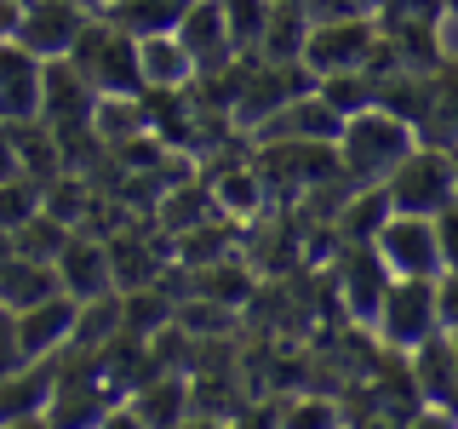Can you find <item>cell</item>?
<instances>
[{
    "mask_svg": "<svg viewBox=\"0 0 458 429\" xmlns=\"http://www.w3.org/2000/svg\"><path fill=\"white\" fill-rule=\"evenodd\" d=\"M126 412H132L138 424H178L183 412H190V383H183L178 372H149V378L126 395Z\"/></svg>",
    "mask_w": 458,
    "mask_h": 429,
    "instance_id": "18",
    "label": "cell"
},
{
    "mask_svg": "<svg viewBox=\"0 0 458 429\" xmlns=\"http://www.w3.org/2000/svg\"><path fill=\"white\" fill-rule=\"evenodd\" d=\"M40 206L52 212V218H64L69 229H75L86 212H92V195L81 189V178H57V183H47V195H40Z\"/></svg>",
    "mask_w": 458,
    "mask_h": 429,
    "instance_id": "31",
    "label": "cell"
},
{
    "mask_svg": "<svg viewBox=\"0 0 458 429\" xmlns=\"http://www.w3.org/2000/svg\"><path fill=\"white\" fill-rule=\"evenodd\" d=\"M69 63L92 80L98 97H143V75H138V35H126L109 12H86Z\"/></svg>",
    "mask_w": 458,
    "mask_h": 429,
    "instance_id": "1",
    "label": "cell"
},
{
    "mask_svg": "<svg viewBox=\"0 0 458 429\" xmlns=\"http://www.w3.org/2000/svg\"><path fill=\"white\" fill-rule=\"evenodd\" d=\"M0 121H40V57L0 40Z\"/></svg>",
    "mask_w": 458,
    "mask_h": 429,
    "instance_id": "15",
    "label": "cell"
},
{
    "mask_svg": "<svg viewBox=\"0 0 458 429\" xmlns=\"http://www.w3.org/2000/svg\"><path fill=\"white\" fill-rule=\"evenodd\" d=\"M378 257L390 264V275H441V247H436V218H419V212H390L384 229L372 235Z\"/></svg>",
    "mask_w": 458,
    "mask_h": 429,
    "instance_id": "6",
    "label": "cell"
},
{
    "mask_svg": "<svg viewBox=\"0 0 458 429\" xmlns=\"http://www.w3.org/2000/svg\"><path fill=\"white\" fill-rule=\"evenodd\" d=\"M407 372H412V390L419 400L441 407L447 418H458V355L447 332H429L419 349H407Z\"/></svg>",
    "mask_w": 458,
    "mask_h": 429,
    "instance_id": "11",
    "label": "cell"
},
{
    "mask_svg": "<svg viewBox=\"0 0 458 429\" xmlns=\"http://www.w3.org/2000/svg\"><path fill=\"white\" fill-rule=\"evenodd\" d=\"M390 195H384V183H367V189H355L350 200H344V206H338V240H344V247H350V240H372V235H378V229H384V218H390Z\"/></svg>",
    "mask_w": 458,
    "mask_h": 429,
    "instance_id": "23",
    "label": "cell"
},
{
    "mask_svg": "<svg viewBox=\"0 0 458 429\" xmlns=\"http://www.w3.org/2000/svg\"><path fill=\"white\" fill-rule=\"evenodd\" d=\"M390 264L378 257L372 240H350L344 247V264H338V292H344V309H350V321H372L384 304V292H390Z\"/></svg>",
    "mask_w": 458,
    "mask_h": 429,
    "instance_id": "9",
    "label": "cell"
},
{
    "mask_svg": "<svg viewBox=\"0 0 458 429\" xmlns=\"http://www.w3.org/2000/svg\"><path fill=\"white\" fill-rule=\"evenodd\" d=\"M81 23H86V12L69 6V0H29L23 23H18V46H29L40 63H47V57H69Z\"/></svg>",
    "mask_w": 458,
    "mask_h": 429,
    "instance_id": "12",
    "label": "cell"
},
{
    "mask_svg": "<svg viewBox=\"0 0 458 429\" xmlns=\"http://www.w3.org/2000/svg\"><path fill=\"white\" fill-rule=\"evenodd\" d=\"M286 418H293V424H327V418H333V407H327V400H321V407H315V400H304V407H293Z\"/></svg>",
    "mask_w": 458,
    "mask_h": 429,
    "instance_id": "37",
    "label": "cell"
},
{
    "mask_svg": "<svg viewBox=\"0 0 458 429\" xmlns=\"http://www.w3.org/2000/svg\"><path fill=\"white\" fill-rule=\"evenodd\" d=\"M114 332H121V292L81 298V315H75V332H69V349H104Z\"/></svg>",
    "mask_w": 458,
    "mask_h": 429,
    "instance_id": "26",
    "label": "cell"
},
{
    "mask_svg": "<svg viewBox=\"0 0 458 429\" xmlns=\"http://www.w3.org/2000/svg\"><path fill=\"white\" fill-rule=\"evenodd\" d=\"M436 315H441V326H458V269H441L436 275Z\"/></svg>",
    "mask_w": 458,
    "mask_h": 429,
    "instance_id": "35",
    "label": "cell"
},
{
    "mask_svg": "<svg viewBox=\"0 0 458 429\" xmlns=\"http://www.w3.org/2000/svg\"><path fill=\"white\" fill-rule=\"evenodd\" d=\"M172 309H178V304H166L155 286H132V292H121V326H126V332H138V338L161 332V326L172 321Z\"/></svg>",
    "mask_w": 458,
    "mask_h": 429,
    "instance_id": "29",
    "label": "cell"
},
{
    "mask_svg": "<svg viewBox=\"0 0 458 429\" xmlns=\"http://www.w3.org/2000/svg\"><path fill=\"white\" fill-rule=\"evenodd\" d=\"M315 92H321L327 104L344 114V121L378 104V80H372L367 69H338V75H321V80H315Z\"/></svg>",
    "mask_w": 458,
    "mask_h": 429,
    "instance_id": "27",
    "label": "cell"
},
{
    "mask_svg": "<svg viewBox=\"0 0 458 429\" xmlns=\"http://www.w3.org/2000/svg\"><path fill=\"white\" fill-rule=\"evenodd\" d=\"M69 6H81V12H104L109 0H69Z\"/></svg>",
    "mask_w": 458,
    "mask_h": 429,
    "instance_id": "38",
    "label": "cell"
},
{
    "mask_svg": "<svg viewBox=\"0 0 458 429\" xmlns=\"http://www.w3.org/2000/svg\"><path fill=\"white\" fill-rule=\"evenodd\" d=\"M212 212H235V218H258L264 212V172L252 161H229L212 183Z\"/></svg>",
    "mask_w": 458,
    "mask_h": 429,
    "instance_id": "21",
    "label": "cell"
},
{
    "mask_svg": "<svg viewBox=\"0 0 458 429\" xmlns=\"http://www.w3.org/2000/svg\"><path fill=\"white\" fill-rule=\"evenodd\" d=\"M310 23H333V18H361V12H372V0H304Z\"/></svg>",
    "mask_w": 458,
    "mask_h": 429,
    "instance_id": "34",
    "label": "cell"
},
{
    "mask_svg": "<svg viewBox=\"0 0 458 429\" xmlns=\"http://www.w3.org/2000/svg\"><path fill=\"white\" fill-rule=\"evenodd\" d=\"M75 315H81V298H69V292H52V298H40V304L18 309V343H23L29 361L64 349L69 332H75Z\"/></svg>",
    "mask_w": 458,
    "mask_h": 429,
    "instance_id": "14",
    "label": "cell"
},
{
    "mask_svg": "<svg viewBox=\"0 0 458 429\" xmlns=\"http://www.w3.org/2000/svg\"><path fill=\"white\" fill-rule=\"evenodd\" d=\"M412 143H419V132H412L401 114L390 109H361V114H350L344 121V132H338V161H344V178L350 183H384L390 172L412 155Z\"/></svg>",
    "mask_w": 458,
    "mask_h": 429,
    "instance_id": "2",
    "label": "cell"
},
{
    "mask_svg": "<svg viewBox=\"0 0 458 429\" xmlns=\"http://www.w3.org/2000/svg\"><path fill=\"white\" fill-rule=\"evenodd\" d=\"M372 332L390 355L419 349L429 332H441V315H436V281L424 275H395L390 292H384L378 315H372Z\"/></svg>",
    "mask_w": 458,
    "mask_h": 429,
    "instance_id": "4",
    "label": "cell"
},
{
    "mask_svg": "<svg viewBox=\"0 0 458 429\" xmlns=\"http://www.w3.org/2000/svg\"><path fill=\"white\" fill-rule=\"evenodd\" d=\"M109 18L126 29V35H172V29L183 23V12H190V0H109Z\"/></svg>",
    "mask_w": 458,
    "mask_h": 429,
    "instance_id": "22",
    "label": "cell"
},
{
    "mask_svg": "<svg viewBox=\"0 0 458 429\" xmlns=\"http://www.w3.org/2000/svg\"><path fill=\"white\" fill-rule=\"evenodd\" d=\"M52 292H64L52 257H29V252L0 257V304L6 309H29V304H40V298H52Z\"/></svg>",
    "mask_w": 458,
    "mask_h": 429,
    "instance_id": "17",
    "label": "cell"
},
{
    "mask_svg": "<svg viewBox=\"0 0 458 429\" xmlns=\"http://www.w3.org/2000/svg\"><path fill=\"white\" fill-rule=\"evenodd\" d=\"M75 235L64 218H52L47 206L35 212V218H23L18 229H12V252H29V257H57V247Z\"/></svg>",
    "mask_w": 458,
    "mask_h": 429,
    "instance_id": "30",
    "label": "cell"
},
{
    "mask_svg": "<svg viewBox=\"0 0 458 429\" xmlns=\"http://www.w3.org/2000/svg\"><path fill=\"white\" fill-rule=\"evenodd\" d=\"M224 6V29H229V46L258 57V40H264L269 29V12H276V0H218Z\"/></svg>",
    "mask_w": 458,
    "mask_h": 429,
    "instance_id": "28",
    "label": "cell"
},
{
    "mask_svg": "<svg viewBox=\"0 0 458 429\" xmlns=\"http://www.w3.org/2000/svg\"><path fill=\"white\" fill-rule=\"evenodd\" d=\"M138 75H143V86H190L195 57L183 52L178 35H143L138 40Z\"/></svg>",
    "mask_w": 458,
    "mask_h": 429,
    "instance_id": "19",
    "label": "cell"
},
{
    "mask_svg": "<svg viewBox=\"0 0 458 429\" xmlns=\"http://www.w3.org/2000/svg\"><path fill=\"white\" fill-rule=\"evenodd\" d=\"M109 275H114V292H132V286H155L161 281V257L149 247H138V235H109Z\"/></svg>",
    "mask_w": 458,
    "mask_h": 429,
    "instance_id": "25",
    "label": "cell"
},
{
    "mask_svg": "<svg viewBox=\"0 0 458 429\" xmlns=\"http://www.w3.org/2000/svg\"><path fill=\"white\" fill-rule=\"evenodd\" d=\"M23 6H29V0H0V40H18V23H23Z\"/></svg>",
    "mask_w": 458,
    "mask_h": 429,
    "instance_id": "36",
    "label": "cell"
},
{
    "mask_svg": "<svg viewBox=\"0 0 458 429\" xmlns=\"http://www.w3.org/2000/svg\"><path fill=\"white\" fill-rule=\"evenodd\" d=\"M384 195H390V206H395V212H419V218H436L447 200H458L453 155L441 149V143H412V155L390 172V178H384Z\"/></svg>",
    "mask_w": 458,
    "mask_h": 429,
    "instance_id": "3",
    "label": "cell"
},
{
    "mask_svg": "<svg viewBox=\"0 0 458 429\" xmlns=\"http://www.w3.org/2000/svg\"><path fill=\"white\" fill-rule=\"evenodd\" d=\"M23 361H29V355H23V343H18V309L0 304V378H6V372H18Z\"/></svg>",
    "mask_w": 458,
    "mask_h": 429,
    "instance_id": "32",
    "label": "cell"
},
{
    "mask_svg": "<svg viewBox=\"0 0 458 429\" xmlns=\"http://www.w3.org/2000/svg\"><path fill=\"white\" fill-rule=\"evenodd\" d=\"M372 40H378V18L361 12V18H333V23H310V40H304V63L321 75H338V69H361Z\"/></svg>",
    "mask_w": 458,
    "mask_h": 429,
    "instance_id": "7",
    "label": "cell"
},
{
    "mask_svg": "<svg viewBox=\"0 0 458 429\" xmlns=\"http://www.w3.org/2000/svg\"><path fill=\"white\" fill-rule=\"evenodd\" d=\"M92 132H98V143H109V149H121V143L143 138V132H149L143 97H98V109H92Z\"/></svg>",
    "mask_w": 458,
    "mask_h": 429,
    "instance_id": "24",
    "label": "cell"
},
{
    "mask_svg": "<svg viewBox=\"0 0 458 429\" xmlns=\"http://www.w3.org/2000/svg\"><path fill=\"white\" fill-rule=\"evenodd\" d=\"M436 247H441V269H458V200L436 212Z\"/></svg>",
    "mask_w": 458,
    "mask_h": 429,
    "instance_id": "33",
    "label": "cell"
},
{
    "mask_svg": "<svg viewBox=\"0 0 458 429\" xmlns=\"http://www.w3.org/2000/svg\"><path fill=\"white\" fill-rule=\"evenodd\" d=\"M57 378H64V349L40 355V361H23L18 372L0 378V424H29V418H47Z\"/></svg>",
    "mask_w": 458,
    "mask_h": 429,
    "instance_id": "8",
    "label": "cell"
},
{
    "mask_svg": "<svg viewBox=\"0 0 458 429\" xmlns=\"http://www.w3.org/2000/svg\"><path fill=\"white\" fill-rule=\"evenodd\" d=\"M92 109H98L92 80H86L69 57H47V63H40V121L52 126V138L92 132Z\"/></svg>",
    "mask_w": 458,
    "mask_h": 429,
    "instance_id": "5",
    "label": "cell"
},
{
    "mask_svg": "<svg viewBox=\"0 0 458 429\" xmlns=\"http://www.w3.org/2000/svg\"><path fill=\"white\" fill-rule=\"evenodd\" d=\"M344 132V114L327 104L321 92H304V97H286V104L269 114V121L252 126L258 143H286V138H315V143H338Z\"/></svg>",
    "mask_w": 458,
    "mask_h": 429,
    "instance_id": "10",
    "label": "cell"
},
{
    "mask_svg": "<svg viewBox=\"0 0 458 429\" xmlns=\"http://www.w3.org/2000/svg\"><path fill=\"white\" fill-rule=\"evenodd\" d=\"M52 269H57V281H64V292L69 298H98V292H114V275H109V247L92 235V229H75V235L57 247L52 257Z\"/></svg>",
    "mask_w": 458,
    "mask_h": 429,
    "instance_id": "13",
    "label": "cell"
},
{
    "mask_svg": "<svg viewBox=\"0 0 458 429\" xmlns=\"http://www.w3.org/2000/svg\"><path fill=\"white\" fill-rule=\"evenodd\" d=\"M304 40H310V12L298 0H276L269 29L258 40V63H293V57H304Z\"/></svg>",
    "mask_w": 458,
    "mask_h": 429,
    "instance_id": "20",
    "label": "cell"
},
{
    "mask_svg": "<svg viewBox=\"0 0 458 429\" xmlns=\"http://www.w3.org/2000/svg\"><path fill=\"white\" fill-rule=\"evenodd\" d=\"M172 35L183 40V52L195 57V69H224L229 57H241L229 46V29H224V6L218 0H190V12H183V23L172 29Z\"/></svg>",
    "mask_w": 458,
    "mask_h": 429,
    "instance_id": "16",
    "label": "cell"
},
{
    "mask_svg": "<svg viewBox=\"0 0 458 429\" xmlns=\"http://www.w3.org/2000/svg\"><path fill=\"white\" fill-rule=\"evenodd\" d=\"M441 12H453V18H458V0H441Z\"/></svg>",
    "mask_w": 458,
    "mask_h": 429,
    "instance_id": "39",
    "label": "cell"
},
{
    "mask_svg": "<svg viewBox=\"0 0 458 429\" xmlns=\"http://www.w3.org/2000/svg\"><path fill=\"white\" fill-rule=\"evenodd\" d=\"M298 6H304V0H298Z\"/></svg>",
    "mask_w": 458,
    "mask_h": 429,
    "instance_id": "40",
    "label": "cell"
}]
</instances>
